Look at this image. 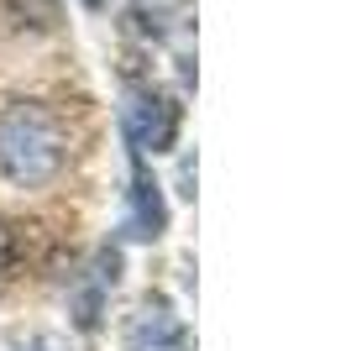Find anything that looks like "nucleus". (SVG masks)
<instances>
[{"label":"nucleus","mask_w":346,"mask_h":351,"mask_svg":"<svg viewBox=\"0 0 346 351\" xmlns=\"http://www.w3.org/2000/svg\"><path fill=\"white\" fill-rule=\"evenodd\" d=\"M173 136H178V105H173L168 95H152V89L131 95V105H126V142L137 147V152H168Z\"/></svg>","instance_id":"f03ea898"},{"label":"nucleus","mask_w":346,"mask_h":351,"mask_svg":"<svg viewBox=\"0 0 346 351\" xmlns=\"http://www.w3.org/2000/svg\"><path fill=\"white\" fill-rule=\"evenodd\" d=\"M84 5H100V0H84Z\"/></svg>","instance_id":"39448f33"},{"label":"nucleus","mask_w":346,"mask_h":351,"mask_svg":"<svg viewBox=\"0 0 346 351\" xmlns=\"http://www.w3.org/2000/svg\"><path fill=\"white\" fill-rule=\"evenodd\" d=\"M163 226H168V205H163L158 184L137 173L131 178V236H163Z\"/></svg>","instance_id":"7ed1b4c3"},{"label":"nucleus","mask_w":346,"mask_h":351,"mask_svg":"<svg viewBox=\"0 0 346 351\" xmlns=\"http://www.w3.org/2000/svg\"><path fill=\"white\" fill-rule=\"evenodd\" d=\"M63 168V126L47 105L16 100L0 110V173L16 189H43Z\"/></svg>","instance_id":"f257e3e1"},{"label":"nucleus","mask_w":346,"mask_h":351,"mask_svg":"<svg viewBox=\"0 0 346 351\" xmlns=\"http://www.w3.org/2000/svg\"><path fill=\"white\" fill-rule=\"evenodd\" d=\"M11 267V236H5V226H0V273Z\"/></svg>","instance_id":"20e7f679"}]
</instances>
